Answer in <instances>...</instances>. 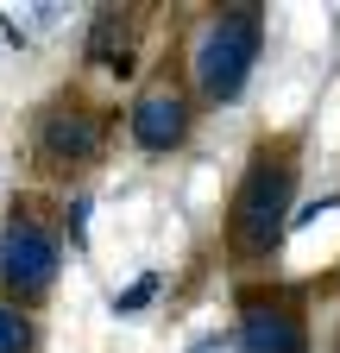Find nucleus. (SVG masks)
<instances>
[{"label":"nucleus","mask_w":340,"mask_h":353,"mask_svg":"<svg viewBox=\"0 0 340 353\" xmlns=\"http://www.w3.org/2000/svg\"><path fill=\"white\" fill-rule=\"evenodd\" d=\"M328 290H340V272H334V278H321V284H315V303H321V296H328Z\"/></svg>","instance_id":"nucleus-12"},{"label":"nucleus","mask_w":340,"mask_h":353,"mask_svg":"<svg viewBox=\"0 0 340 353\" xmlns=\"http://www.w3.org/2000/svg\"><path fill=\"white\" fill-rule=\"evenodd\" d=\"M89 221H95V196L89 190L63 196V246L70 252H89Z\"/></svg>","instance_id":"nucleus-10"},{"label":"nucleus","mask_w":340,"mask_h":353,"mask_svg":"<svg viewBox=\"0 0 340 353\" xmlns=\"http://www.w3.org/2000/svg\"><path fill=\"white\" fill-rule=\"evenodd\" d=\"M303 164H309L303 126H265L246 145V164L221 208V265L233 284L277 278V252L290 246V221L303 208Z\"/></svg>","instance_id":"nucleus-1"},{"label":"nucleus","mask_w":340,"mask_h":353,"mask_svg":"<svg viewBox=\"0 0 340 353\" xmlns=\"http://www.w3.org/2000/svg\"><path fill=\"white\" fill-rule=\"evenodd\" d=\"M233 353H315V284L303 278L233 284Z\"/></svg>","instance_id":"nucleus-6"},{"label":"nucleus","mask_w":340,"mask_h":353,"mask_svg":"<svg viewBox=\"0 0 340 353\" xmlns=\"http://www.w3.org/2000/svg\"><path fill=\"white\" fill-rule=\"evenodd\" d=\"M189 353H233V328H227V334H221V328H215V334H202Z\"/></svg>","instance_id":"nucleus-11"},{"label":"nucleus","mask_w":340,"mask_h":353,"mask_svg":"<svg viewBox=\"0 0 340 353\" xmlns=\"http://www.w3.org/2000/svg\"><path fill=\"white\" fill-rule=\"evenodd\" d=\"M145 26H151V7H139V0H101V7L89 13V26H82V82L89 76H114V82L139 88Z\"/></svg>","instance_id":"nucleus-7"},{"label":"nucleus","mask_w":340,"mask_h":353,"mask_svg":"<svg viewBox=\"0 0 340 353\" xmlns=\"http://www.w3.org/2000/svg\"><path fill=\"white\" fill-rule=\"evenodd\" d=\"M0 353H45V316L0 303Z\"/></svg>","instance_id":"nucleus-8"},{"label":"nucleus","mask_w":340,"mask_h":353,"mask_svg":"<svg viewBox=\"0 0 340 353\" xmlns=\"http://www.w3.org/2000/svg\"><path fill=\"white\" fill-rule=\"evenodd\" d=\"M265 19H271L265 0H221L195 19V32L183 38V63L202 114L240 108V95L265 63Z\"/></svg>","instance_id":"nucleus-3"},{"label":"nucleus","mask_w":340,"mask_h":353,"mask_svg":"<svg viewBox=\"0 0 340 353\" xmlns=\"http://www.w3.org/2000/svg\"><path fill=\"white\" fill-rule=\"evenodd\" d=\"M114 139H120V108L107 95H95L82 76L76 82H57L51 95L25 114V139H19L25 190L76 196L114 158Z\"/></svg>","instance_id":"nucleus-2"},{"label":"nucleus","mask_w":340,"mask_h":353,"mask_svg":"<svg viewBox=\"0 0 340 353\" xmlns=\"http://www.w3.org/2000/svg\"><path fill=\"white\" fill-rule=\"evenodd\" d=\"M158 290H164V272H139L126 290H114V303H107V309H114L120 322H133V316H145V309H151V296H158Z\"/></svg>","instance_id":"nucleus-9"},{"label":"nucleus","mask_w":340,"mask_h":353,"mask_svg":"<svg viewBox=\"0 0 340 353\" xmlns=\"http://www.w3.org/2000/svg\"><path fill=\"white\" fill-rule=\"evenodd\" d=\"M63 196L51 190H13L0 214V303L13 309H45V296L63 278Z\"/></svg>","instance_id":"nucleus-4"},{"label":"nucleus","mask_w":340,"mask_h":353,"mask_svg":"<svg viewBox=\"0 0 340 353\" xmlns=\"http://www.w3.org/2000/svg\"><path fill=\"white\" fill-rule=\"evenodd\" d=\"M195 126H202V108H195V88H189V63H183V51H170L126 95V145L145 164H170L177 152H189Z\"/></svg>","instance_id":"nucleus-5"}]
</instances>
